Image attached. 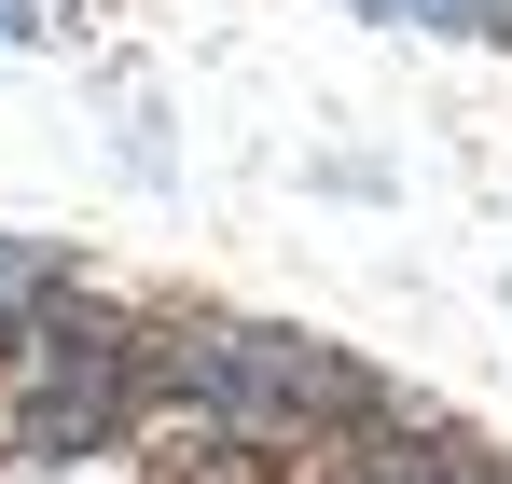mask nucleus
Listing matches in <instances>:
<instances>
[{
  "mask_svg": "<svg viewBox=\"0 0 512 484\" xmlns=\"http://www.w3.org/2000/svg\"><path fill=\"white\" fill-rule=\"evenodd\" d=\"M388 28H429V42H512V0H360Z\"/></svg>",
  "mask_w": 512,
  "mask_h": 484,
  "instance_id": "3",
  "label": "nucleus"
},
{
  "mask_svg": "<svg viewBox=\"0 0 512 484\" xmlns=\"http://www.w3.org/2000/svg\"><path fill=\"white\" fill-rule=\"evenodd\" d=\"M111 429H125V346H111V332H56L42 374H28V443H42V457H84Z\"/></svg>",
  "mask_w": 512,
  "mask_h": 484,
  "instance_id": "2",
  "label": "nucleus"
},
{
  "mask_svg": "<svg viewBox=\"0 0 512 484\" xmlns=\"http://www.w3.org/2000/svg\"><path fill=\"white\" fill-rule=\"evenodd\" d=\"M346 484H443V471H416V457H374V471H346Z\"/></svg>",
  "mask_w": 512,
  "mask_h": 484,
  "instance_id": "5",
  "label": "nucleus"
},
{
  "mask_svg": "<svg viewBox=\"0 0 512 484\" xmlns=\"http://www.w3.org/2000/svg\"><path fill=\"white\" fill-rule=\"evenodd\" d=\"M0 42H14V28H0Z\"/></svg>",
  "mask_w": 512,
  "mask_h": 484,
  "instance_id": "6",
  "label": "nucleus"
},
{
  "mask_svg": "<svg viewBox=\"0 0 512 484\" xmlns=\"http://www.w3.org/2000/svg\"><path fill=\"white\" fill-rule=\"evenodd\" d=\"M42 277H56V249H14V236H0V319H14V305H28Z\"/></svg>",
  "mask_w": 512,
  "mask_h": 484,
  "instance_id": "4",
  "label": "nucleus"
},
{
  "mask_svg": "<svg viewBox=\"0 0 512 484\" xmlns=\"http://www.w3.org/2000/svg\"><path fill=\"white\" fill-rule=\"evenodd\" d=\"M167 388L194 415H236V429H305V415H360L374 374L346 346H305V332H250V319H194L167 346Z\"/></svg>",
  "mask_w": 512,
  "mask_h": 484,
  "instance_id": "1",
  "label": "nucleus"
}]
</instances>
